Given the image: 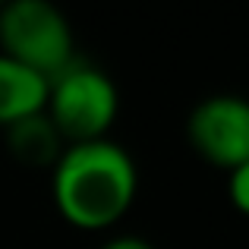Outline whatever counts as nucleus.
I'll use <instances>...</instances> for the list:
<instances>
[{"label":"nucleus","instance_id":"1","mask_svg":"<svg viewBox=\"0 0 249 249\" xmlns=\"http://www.w3.org/2000/svg\"><path fill=\"white\" fill-rule=\"evenodd\" d=\"M54 205L73 227L101 231L129 212L139 170L123 145L110 139L67 145L54 164Z\"/></svg>","mask_w":249,"mask_h":249},{"label":"nucleus","instance_id":"2","mask_svg":"<svg viewBox=\"0 0 249 249\" xmlns=\"http://www.w3.org/2000/svg\"><path fill=\"white\" fill-rule=\"evenodd\" d=\"M117 110H120V95L114 79L82 57H76L67 70L48 79L44 114L67 145L107 139Z\"/></svg>","mask_w":249,"mask_h":249},{"label":"nucleus","instance_id":"3","mask_svg":"<svg viewBox=\"0 0 249 249\" xmlns=\"http://www.w3.org/2000/svg\"><path fill=\"white\" fill-rule=\"evenodd\" d=\"M0 54L54 79L76 60L70 19L48 0H10L0 10Z\"/></svg>","mask_w":249,"mask_h":249},{"label":"nucleus","instance_id":"4","mask_svg":"<svg viewBox=\"0 0 249 249\" xmlns=\"http://www.w3.org/2000/svg\"><path fill=\"white\" fill-rule=\"evenodd\" d=\"M193 148L214 167L233 170L249 161V101L240 95L202 98L186 120Z\"/></svg>","mask_w":249,"mask_h":249},{"label":"nucleus","instance_id":"5","mask_svg":"<svg viewBox=\"0 0 249 249\" xmlns=\"http://www.w3.org/2000/svg\"><path fill=\"white\" fill-rule=\"evenodd\" d=\"M48 104V79L0 54V126L35 117Z\"/></svg>","mask_w":249,"mask_h":249},{"label":"nucleus","instance_id":"6","mask_svg":"<svg viewBox=\"0 0 249 249\" xmlns=\"http://www.w3.org/2000/svg\"><path fill=\"white\" fill-rule=\"evenodd\" d=\"M6 148L25 167H54L60 161L67 142L60 139L54 123L41 110L35 117H25V120L6 126Z\"/></svg>","mask_w":249,"mask_h":249},{"label":"nucleus","instance_id":"7","mask_svg":"<svg viewBox=\"0 0 249 249\" xmlns=\"http://www.w3.org/2000/svg\"><path fill=\"white\" fill-rule=\"evenodd\" d=\"M227 196H231L233 208L249 214V161L231 170V180H227Z\"/></svg>","mask_w":249,"mask_h":249},{"label":"nucleus","instance_id":"8","mask_svg":"<svg viewBox=\"0 0 249 249\" xmlns=\"http://www.w3.org/2000/svg\"><path fill=\"white\" fill-rule=\"evenodd\" d=\"M101 249H155L145 237H133V233H123V237H114L107 240Z\"/></svg>","mask_w":249,"mask_h":249}]
</instances>
